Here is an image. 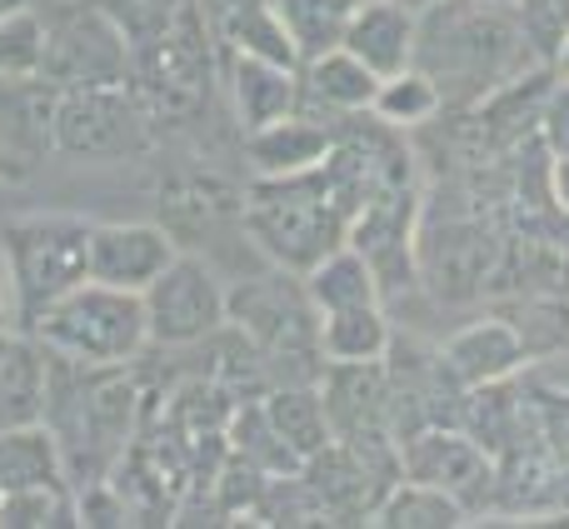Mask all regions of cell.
<instances>
[{
  "label": "cell",
  "mask_w": 569,
  "mask_h": 529,
  "mask_svg": "<svg viewBox=\"0 0 569 529\" xmlns=\"http://www.w3.org/2000/svg\"><path fill=\"white\" fill-rule=\"evenodd\" d=\"M140 385L130 365H76L50 355V400L46 425L66 455L70 485L110 480L140 430Z\"/></svg>",
  "instance_id": "1"
},
{
  "label": "cell",
  "mask_w": 569,
  "mask_h": 529,
  "mask_svg": "<svg viewBox=\"0 0 569 529\" xmlns=\"http://www.w3.org/2000/svg\"><path fill=\"white\" fill-rule=\"evenodd\" d=\"M90 230L96 220L76 216V210H30V216L0 226L10 315L20 330H30L80 280H90Z\"/></svg>",
  "instance_id": "2"
},
{
  "label": "cell",
  "mask_w": 569,
  "mask_h": 529,
  "mask_svg": "<svg viewBox=\"0 0 569 529\" xmlns=\"http://www.w3.org/2000/svg\"><path fill=\"white\" fill-rule=\"evenodd\" d=\"M136 46V66H130V90L146 100L156 126H180L190 110L206 100L210 76H216V26H210L206 0H176L170 16L156 30H146Z\"/></svg>",
  "instance_id": "3"
},
{
  "label": "cell",
  "mask_w": 569,
  "mask_h": 529,
  "mask_svg": "<svg viewBox=\"0 0 569 529\" xmlns=\"http://www.w3.org/2000/svg\"><path fill=\"white\" fill-rule=\"evenodd\" d=\"M26 335L76 365H136L150 345L146 300L100 280H80L70 295H60Z\"/></svg>",
  "instance_id": "4"
},
{
  "label": "cell",
  "mask_w": 569,
  "mask_h": 529,
  "mask_svg": "<svg viewBox=\"0 0 569 529\" xmlns=\"http://www.w3.org/2000/svg\"><path fill=\"white\" fill-rule=\"evenodd\" d=\"M160 140L156 116L126 86H76L56 96V156L90 166H126L150 156Z\"/></svg>",
  "instance_id": "5"
},
{
  "label": "cell",
  "mask_w": 569,
  "mask_h": 529,
  "mask_svg": "<svg viewBox=\"0 0 569 529\" xmlns=\"http://www.w3.org/2000/svg\"><path fill=\"white\" fill-rule=\"evenodd\" d=\"M136 66L126 26L106 0H46V70L56 90L76 86H126Z\"/></svg>",
  "instance_id": "6"
},
{
  "label": "cell",
  "mask_w": 569,
  "mask_h": 529,
  "mask_svg": "<svg viewBox=\"0 0 569 529\" xmlns=\"http://www.w3.org/2000/svg\"><path fill=\"white\" fill-rule=\"evenodd\" d=\"M230 325L246 330V345L266 365L320 360V320H315V305L305 295V280L290 285V270H280V264L276 275H260V280L230 290Z\"/></svg>",
  "instance_id": "7"
},
{
  "label": "cell",
  "mask_w": 569,
  "mask_h": 529,
  "mask_svg": "<svg viewBox=\"0 0 569 529\" xmlns=\"http://www.w3.org/2000/svg\"><path fill=\"white\" fill-rule=\"evenodd\" d=\"M140 300H146L150 345H200L230 325V290L206 260L186 250L166 264V275Z\"/></svg>",
  "instance_id": "8"
},
{
  "label": "cell",
  "mask_w": 569,
  "mask_h": 529,
  "mask_svg": "<svg viewBox=\"0 0 569 529\" xmlns=\"http://www.w3.org/2000/svg\"><path fill=\"white\" fill-rule=\"evenodd\" d=\"M180 256V240L156 220H96L90 230V280L146 295Z\"/></svg>",
  "instance_id": "9"
},
{
  "label": "cell",
  "mask_w": 569,
  "mask_h": 529,
  "mask_svg": "<svg viewBox=\"0 0 569 529\" xmlns=\"http://www.w3.org/2000/svg\"><path fill=\"white\" fill-rule=\"evenodd\" d=\"M340 140V120L315 116V110H290V116L270 120L260 130H246V160L260 180L300 176V170L325 166V156Z\"/></svg>",
  "instance_id": "10"
},
{
  "label": "cell",
  "mask_w": 569,
  "mask_h": 529,
  "mask_svg": "<svg viewBox=\"0 0 569 529\" xmlns=\"http://www.w3.org/2000/svg\"><path fill=\"white\" fill-rule=\"evenodd\" d=\"M530 360V345L510 320H475L440 350V375H450L455 390H495Z\"/></svg>",
  "instance_id": "11"
},
{
  "label": "cell",
  "mask_w": 569,
  "mask_h": 529,
  "mask_svg": "<svg viewBox=\"0 0 569 529\" xmlns=\"http://www.w3.org/2000/svg\"><path fill=\"white\" fill-rule=\"evenodd\" d=\"M340 46L350 50L355 60L375 70V76H400V70L415 66V46H420V16L400 0H365V6L350 10L345 20Z\"/></svg>",
  "instance_id": "12"
},
{
  "label": "cell",
  "mask_w": 569,
  "mask_h": 529,
  "mask_svg": "<svg viewBox=\"0 0 569 529\" xmlns=\"http://www.w3.org/2000/svg\"><path fill=\"white\" fill-rule=\"evenodd\" d=\"M400 470L410 480H430L440 490H450L455 500L470 510V490L485 485L490 490V460H485V445L480 440H465V435H410L400 445Z\"/></svg>",
  "instance_id": "13"
},
{
  "label": "cell",
  "mask_w": 569,
  "mask_h": 529,
  "mask_svg": "<svg viewBox=\"0 0 569 529\" xmlns=\"http://www.w3.org/2000/svg\"><path fill=\"white\" fill-rule=\"evenodd\" d=\"M375 90H380V76L365 60H355L345 46L300 66V106L315 110V116H330V120L370 116Z\"/></svg>",
  "instance_id": "14"
},
{
  "label": "cell",
  "mask_w": 569,
  "mask_h": 529,
  "mask_svg": "<svg viewBox=\"0 0 569 529\" xmlns=\"http://www.w3.org/2000/svg\"><path fill=\"white\" fill-rule=\"evenodd\" d=\"M226 86H230V100H236L240 130H260L270 120L300 110V70L276 66V60L226 50Z\"/></svg>",
  "instance_id": "15"
},
{
  "label": "cell",
  "mask_w": 569,
  "mask_h": 529,
  "mask_svg": "<svg viewBox=\"0 0 569 529\" xmlns=\"http://www.w3.org/2000/svg\"><path fill=\"white\" fill-rule=\"evenodd\" d=\"M206 6H210V26H216L220 50L260 56V60L300 70V50H295L290 30H284L276 0H206Z\"/></svg>",
  "instance_id": "16"
},
{
  "label": "cell",
  "mask_w": 569,
  "mask_h": 529,
  "mask_svg": "<svg viewBox=\"0 0 569 529\" xmlns=\"http://www.w3.org/2000/svg\"><path fill=\"white\" fill-rule=\"evenodd\" d=\"M50 400V350L36 335L16 330L10 350L0 355V430L40 425Z\"/></svg>",
  "instance_id": "17"
},
{
  "label": "cell",
  "mask_w": 569,
  "mask_h": 529,
  "mask_svg": "<svg viewBox=\"0 0 569 529\" xmlns=\"http://www.w3.org/2000/svg\"><path fill=\"white\" fill-rule=\"evenodd\" d=\"M320 320V360L325 365H385L395 350V330L385 300L345 305V310L315 315Z\"/></svg>",
  "instance_id": "18"
},
{
  "label": "cell",
  "mask_w": 569,
  "mask_h": 529,
  "mask_svg": "<svg viewBox=\"0 0 569 529\" xmlns=\"http://www.w3.org/2000/svg\"><path fill=\"white\" fill-rule=\"evenodd\" d=\"M36 485H70L66 455L46 420L0 430V490H36Z\"/></svg>",
  "instance_id": "19"
},
{
  "label": "cell",
  "mask_w": 569,
  "mask_h": 529,
  "mask_svg": "<svg viewBox=\"0 0 569 529\" xmlns=\"http://www.w3.org/2000/svg\"><path fill=\"white\" fill-rule=\"evenodd\" d=\"M300 280H305V295H310L315 315L345 310V305H370V300H385L380 275H375V264L365 260L355 246L330 250V256L315 264V270H305Z\"/></svg>",
  "instance_id": "20"
},
{
  "label": "cell",
  "mask_w": 569,
  "mask_h": 529,
  "mask_svg": "<svg viewBox=\"0 0 569 529\" xmlns=\"http://www.w3.org/2000/svg\"><path fill=\"white\" fill-rule=\"evenodd\" d=\"M260 410H266V420L276 425V435L290 445L300 465L335 440L330 410H325V400L315 390H305V385H276V390L260 400Z\"/></svg>",
  "instance_id": "21"
},
{
  "label": "cell",
  "mask_w": 569,
  "mask_h": 529,
  "mask_svg": "<svg viewBox=\"0 0 569 529\" xmlns=\"http://www.w3.org/2000/svg\"><path fill=\"white\" fill-rule=\"evenodd\" d=\"M470 520L460 500L450 490L430 480H405V485H390L385 500L375 505L370 525H385V529H455Z\"/></svg>",
  "instance_id": "22"
},
{
  "label": "cell",
  "mask_w": 569,
  "mask_h": 529,
  "mask_svg": "<svg viewBox=\"0 0 569 529\" xmlns=\"http://www.w3.org/2000/svg\"><path fill=\"white\" fill-rule=\"evenodd\" d=\"M440 110H445V96H440V86H435V76L410 66V70H400V76L380 80L370 116L390 130H415V126H430Z\"/></svg>",
  "instance_id": "23"
},
{
  "label": "cell",
  "mask_w": 569,
  "mask_h": 529,
  "mask_svg": "<svg viewBox=\"0 0 569 529\" xmlns=\"http://www.w3.org/2000/svg\"><path fill=\"white\" fill-rule=\"evenodd\" d=\"M276 10L284 20V30H290L295 50H300V66L340 46L345 20H350L345 0H276Z\"/></svg>",
  "instance_id": "24"
},
{
  "label": "cell",
  "mask_w": 569,
  "mask_h": 529,
  "mask_svg": "<svg viewBox=\"0 0 569 529\" xmlns=\"http://www.w3.org/2000/svg\"><path fill=\"white\" fill-rule=\"evenodd\" d=\"M46 70V10L30 6L0 20V80H36Z\"/></svg>",
  "instance_id": "25"
},
{
  "label": "cell",
  "mask_w": 569,
  "mask_h": 529,
  "mask_svg": "<svg viewBox=\"0 0 569 529\" xmlns=\"http://www.w3.org/2000/svg\"><path fill=\"white\" fill-rule=\"evenodd\" d=\"M76 525V485H36L0 500V529H60Z\"/></svg>",
  "instance_id": "26"
},
{
  "label": "cell",
  "mask_w": 569,
  "mask_h": 529,
  "mask_svg": "<svg viewBox=\"0 0 569 529\" xmlns=\"http://www.w3.org/2000/svg\"><path fill=\"white\" fill-rule=\"evenodd\" d=\"M525 26H530V40H540V50L550 56L555 40L569 30V0H530L525 6Z\"/></svg>",
  "instance_id": "27"
},
{
  "label": "cell",
  "mask_w": 569,
  "mask_h": 529,
  "mask_svg": "<svg viewBox=\"0 0 569 529\" xmlns=\"http://www.w3.org/2000/svg\"><path fill=\"white\" fill-rule=\"evenodd\" d=\"M30 170H36V166H30L26 156H16V146H10V140L0 136V186H20V180H26Z\"/></svg>",
  "instance_id": "28"
},
{
  "label": "cell",
  "mask_w": 569,
  "mask_h": 529,
  "mask_svg": "<svg viewBox=\"0 0 569 529\" xmlns=\"http://www.w3.org/2000/svg\"><path fill=\"white\" fill-rule=\"evenodd\" d=\"M550 196L555 206L569 216V156H555V170H550Z\"/></svg>",
  "instance_id": "29"
},
{
  "label": "cell",
  "mask_w": 569,
  "mask_h": 529,
  "mask_svg": "<svg viewBox=\"0 0 569 529\" xmlns=\"http://www.w3.org/2000/svg\"><path fill=\"white\" fill-rule=\"evenodd\" d=\"M550 60H555V76H560V80H565V86H569V30H565V36H560V40H555Z\"/></svg>",
  "instance_id": "30"
},
{
  "label": "cell",
  "mask_w": 569,
  "mask_h": 529,
  "mask_svg": "<svg viewBox=\"0 0 569 529\" xmlns=\"http://www.w3.org/2000/svg\"><path fill=\"white\" fill-rule=\"evenodd\" d=\"M16 330H20V325H16V315H10V310H0V355L10 350V340H16Z\"/></svg>",
  "instance_id": "31"
},
{
  "label": "cell",
  "mask_w": 569,
  "mask_h": 529,
  "mask_svg": "<svg viewBox=\"0 0 569 529\" xmlns=\"http://www.w3.org/2000/svg\"><path fill=\"white\" fill-rule=\"evenodd\" d=\"M400 6H410L415 16H425V10H435V6H445V0H400Z\"/></svg>",
  "instance_id": "32"
},
{
  "label": "cell",
  "mask_w": 569,
  "mask_h": 529,
  "mask_svg": "<svg viewBox=\"0 0 569 529\" xmlns=\"http://www.w3.org/2000/svg\"><path fill=\"white\" fill-rule=\"evenodd\" d=\"M0 310H10V285H6V260H0Z\"/></svg>",
  "instance_id": "33"
},
{
  "label": "cell",
  "mask_w": 569,
  "mask_h": 529,
  "mask_svg": "<svg viewBox=\"0 0 569 529\" xmlns=\"http://www.w3.org/2000/svg\"><path fill=\"white\" fill-rule=\"evenodd\" d=\"M20 6H30V0H0V20H6L10 10H20Z\"/></svg>",
  "instance_id": "34"
},
{
  "label": "cell",
  "mask_w": 569,
  "mask_h": 529,
  "mask_svg": "<svg viewBox=\"0 0 569 529\" xmlns=\"http://www.w3.org/2000/svg\"><path fill=\"white\" fill-rule=\"evenodd\" d=\"M495 6H515V10H525V6H530V0H495Z\"/></svg>",
  "instance_id": "35"
},
{
  "label": "cell",
  "mask_w": 569,
  "mask_h": 529,
  "mask_svg": "<svg viewBox=\"0 0 569 529\" xmlns=\"http://www.w3.org/2000/svg\"><path fill=\"white\" fill-rule=\"evenodd\" d=\"M345 6H350V10H355V6H365V0H345Z\"/></svg>",
  "instance_id": "36"
},
{
  "label": "cell",
  "mask_w": 569,
  "mask_h": 529,
  "mask_svg": "<svg viewBox=\"0 0 569 529\" xmlns=\"http://www.w3.org/2000/svg\"><path fill=\"white\" fill-rule=\"evenodd\" d=\"M0 500H6V490H0Z\"/></svg>",
  "instance_id": "37"
}]
</instances>
